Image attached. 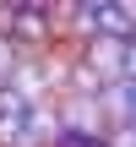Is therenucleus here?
I'll return each mask as SVG.
<instances>
[{
  "label": "nucleus",
  "instance_id": "f257e3e1",
  "mask_svg": "<svg viewBox=\"0 0 136 147\" xmlns=\"http://www.w3.org/2000/svg\"><path fill=\"white\" fill-rule=\"evenodd\" d=\"M55 136H60V115H55L49 104H38V109L22 120V131H16L5 147H55Z\"/></svg>",
  "mask_w": 136,
  "mask_h": 147
},
{
  "label": "nucleus",
  "instance_id": "7ed1b4c3",
  "mask_svg": "<svg viewBox=\"0 0 136 147\" xmlns=\"http://www.w3.org/2000/svg\"><path fill=\"white\" fill-rule=\"evenodd\" d=\"M16 65H22V49L11 44V33H0V82H11Z\"/></svg>",
  "mask_w": 136,
  "mask_h": 147
},
{
  "label": "nucleus",
  "instance_id": "20e7f679",
  "mask_svg": "<svg viewBox=\"0 0 136 147\" xmlns=\"http://www.w3.org/2000/svg\"><path fill=\"white\" fill-rule=\"evenodd\" d=\"M125 131H131V136H136V120H131V125H125Z\"/></svg>",
  "mask_w": 136,
  "mask_h": 147
},
{
  "label": "nucleus",
  "instance_id": "f03ea898",
  "mask_svg": "<svg viewBox=\"0 0 136 147\" xmlns=\"http://www.w3.org/2000/svg\"><path fill=\"white\" fill-rule=\"evenodd\" d=\"M76 60H82V65H93L104 82H120V65H125V44H114V38H93V44H82V49H76Z\"/></svg>",
  "mask_w": 136,
  "mask_h": 147
}]
</instances>
